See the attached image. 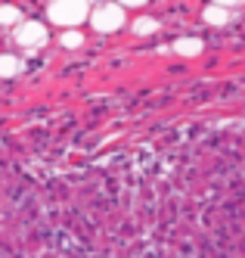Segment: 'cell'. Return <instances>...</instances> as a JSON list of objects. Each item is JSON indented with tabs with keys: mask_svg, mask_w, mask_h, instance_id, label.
<instances>
[{
	"mask_svg": "<svg viewBox=\"0 0 245 258\" xmlns=\"http://www.w3.org/2000/svg\"><path fill=\"white\" fill-rule=\"evenodd\" d=\"M152 31H158V19H152V16H140L134 22V34H152Z\"/></svg>",
	"mask_w": 245,
	"mask_h": 258,
	"instance_id": "ba28073f",
	"label": "cell"
},
{
	"mask_svg": "<svg viewBox=\"0 0 245 258\" xmlns=\"http://www.w3.org/2000/svg\"><path fill=\"white\" fill-rule=\"evenodd\" d=\"M19 69H22V59H19V56H13V53L0 56V75H4V78H13Z\"/></svg>",
	"mask_w": 245,
	"mask_h": 258,
	"instance_id": "8992f818",
	"label": "cell"
},
{
	"mask_svg": "<svg viewBox=\"0 0 245 258\" xmlns=\"http://www.w3.org/2000/svg\"><path fill=\"white\" fill-rule=\"evenodd\" d=\"M205 19H208L211 25L230 22V7H223V4H208V7H205Z\"/></svg>",
	"mask_w": 245,
	"mask_h": 258,
	"instance_id": "277c9868",
	"label": "cell"
},
{
	"mask_svg": "<svg viewBox=\"0 0 245 258\" xmlns=\"http://www.w3.org/2000/svg\"><path fill=\"white\" fill-rule=\"evenodd\" d=\"M81 44H84V34H81V31H65V34H62V47L78 50Z\"/></svg>",
	"mask_w": 245,
	"mask_h": 258,
	"instance_id": "9c48e42d",
	"label": "cell"
},
{
	"mask_svg": "<svg viewBox=\"0 0 245 258\" xmlns=\"http://www.w3.org/2000/svg\"><path fill=\"white\" fill-rule=\"evenodd\" d=\"M0 25H13V28L22 25V13H19V7H0Z\"/></svg>",
	"mask_w": 245,
	"mask_h": 258,
	"instance_id": "52a82bcc",
	"label": "cell"
},
{
	"mask_svg": "<svg viewBox=\"0 0 245 258\" xmlns=\"http://www.w3.org/2000/svg\"><path fill=\"white\" fill-rule=\"evenodd\" d=\"M13 41L25 50H41L47 44V25L44 22H34V19H25L19 28H13Z\"/></svg>",
	"mask_w": 245,
	"mask_h": 258,
	"instance_id": "3957f363",
	"label": "cell"
},
{
	"mask_svg": "<svg viewBox=\"0 0 245 258\" xmlns=\"http://www.w3.org/2000/svg\"><path fill=\"white\" fill-rule=\"evenodd\" d=\"M90 16H93V7L84 4V0H53V4H47V19L68 31H78V25L87 22Z\"/></svg>",
	"mask_w": 245,
	"mask_h": 258,
	"instance_id": "6da1fadb",
	"label": "cell"
},
{
	"mask_svg": "<svg viewBox=\"0 0 245 258\" xmlns=\"http://www.w3.org/2000/svg\"><path fill=\"white\" fill-rule=\"evenodd\" d=\"M174 53H180V56H199L202 41L199 38H180V41H174Z\"/></svg>",
	"mask_w": 245,
	"mask_h": 258,
	"instance_id": "5b68a950",
	"label": "cell"
},
{
	"mask_svg": "<svg viewBox=\"0 0 245 258\" xmlns=\"http://www.w3.org/2000/svg\"><path fill=\"white\" fill-rule=\"evenodd\" d=\"M124 7L121 4H100V7H93V16H90V22L93 28H97L100 34H112V31H118L124 25Z\"/></svg>",
	"mask_w": 245,
	"mask_h": 258,
	"instance_id": "7a4b0ae2",
	"label": "cell"
}]
</instances>
